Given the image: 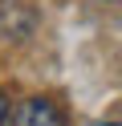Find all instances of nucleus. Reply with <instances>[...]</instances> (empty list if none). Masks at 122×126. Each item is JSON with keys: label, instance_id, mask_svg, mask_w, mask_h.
I'll return each mask as SVG.
<instances>
[{"label": "nucleus", "instance_id": "3", "mask_svg": "<svg viewBox=\"0 0 122 126\" xmlns=\"http://www.w3.org/2000/svg\"><path fill=\"white\" fill-rule=\"evenodd\" d=\"M110 126H122V122H110Z\"/></svg>", "mask_w": 122, "mask_h": 126}, {"label": "nucleus", "instance_id": "2", "mask_svg": "<svg viewBox=\"0 0 122 126\" xmlns=\"http://www.w3.org/2000/svg\"><path fill=\"white\" fill-rule=\"evenodd\" d=\"M4 122H8V98L0 94V126H4Z\"/></svg>", "mask_w": 122, "mask_h": 126}, {"label": "nucleus", "instance_id": "1", "mask_svg": "<svg viewBox=\"0 0 122 126\" xmlns=\"http://www.w3.org/2000/svg\"><path fill=\"white\" fill-rule=\"evenodd\" d=\"M8 126H65V114L49 98H29V102L16 106V114H12Z\"/></svg>", "mask_w": 122, "mask_h": 126}]
</instances>
